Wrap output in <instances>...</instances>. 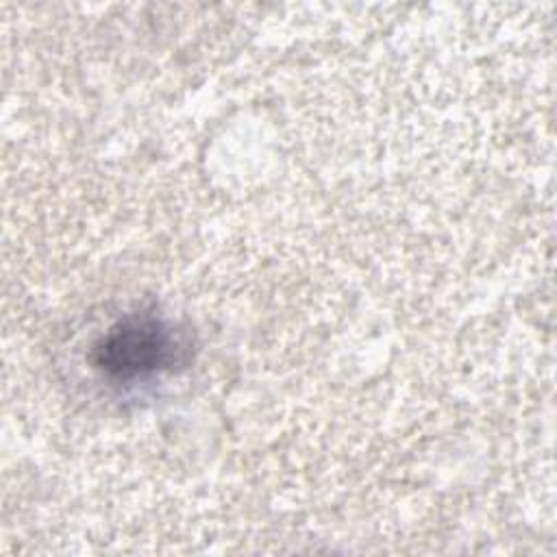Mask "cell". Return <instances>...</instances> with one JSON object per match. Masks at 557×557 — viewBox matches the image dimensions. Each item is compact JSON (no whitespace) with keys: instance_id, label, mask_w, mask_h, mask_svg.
<instances>
[{"instance_id":"cell-1","label":"cell","mask_w":557,"mask_h":557,"mask_svg":"<svg viewBox=\"0 0 557 557\" xmlns=\"http://www.w3.org/2000/svg\"><path fill=\"white\" fill-rule=\"evenodd\" d=\"M189 342L170 320L152 313H131L117 320L94 344L91 363L113 383L150 381L185 366Z\"/></svg>"}]
</instances>
